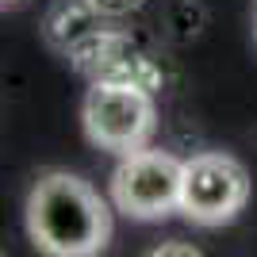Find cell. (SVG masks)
<instances>
[{"label":"cell","instance_id":"6da1fadb","mask_svg":"<svg viewBox=\"0 0 257 257\" xmlns=\"http://www.w3.org/2000/svg\"><path fill=\"white\" fill-rule=\"evenodd\" d=\"M27 234L46 257H100L111 238V211L73 173H43L27 196Z\"/></svg>","mask_w":257,"mask_h":257},{"label":"cell","instance_id":"7a4b0ae2","mask_svg":"<svg viewBox=\"0 0 257 257\" xmlns=\"http://www.w3.org/2000/svg\"><path fill=\"white\" fill-rule=\"evenodd\" d=\"M184 188V161L165 150H135L123 154V161L111 173V200L131 219H165L169 211H181Z\"/></svg>","mask_w":257,"mask_h":257},{"label":"cell","instance_id":"3957f363","mask_svg":"<svg viewBox=\"0 0 257 257\" xmlns=\"http://www.w3.org/2000/svg\"><path fill=\"white\" fill-rule=\"evenodd\" d=\"M158 111L154 96L142 88H123V85H92L85 96V135L100 150L111 154H135L146 150Z\"/></svg>","mask_w":257,"mask_h":257},{"label":"cell","instance_id":"277c9868","mask_svg":"<svg viewBox=\"0 0 257 257\" xmlns=\"http://www.w3.org/2000/svg\"><path fill=\"white\" fill-rule=\"evenodd\" d=\"M249 200V173L230 154H196L184 161L181 211L200 226L230 223Z\"/></svg>","mask_w":257,"mask_h":257},{"label":"cell","instance_id":"5b68a950","mask_svg":"<svg viewBox=\"0 0 257 257\" xmlns=\"http://www.w3.org/2000/svg\"><path fill=\"white\" fill-rule=\"evenodd\" d=\"M65 58L92 81V85H123V88H142V92H158L165 85L161 65L139 43H131L119 31L92 27L85 39H77Z\"/></svg>","mask_w":257,"mask_h":257},{"label":"cell","instance_id":"8992f818","mask_svg":"<svg viewBox=\"0 0 257 257\" xmlns=\"http://www.w3.org/2000/svg\"><path fill=\"white\" fill-rule=\"evenodd\" d=\"M92 4V12H100V16H131V12H139L146 0H88Z\"/></svg>","mask_w":257,"mask_h":257},{"label":"cell","instance_id":"52a82bcc","mask_svg":"<svg viewBox=\"0 0 257 257\" xmlns=\"http://www.w3.org/2000/svg\"><path fill=\"white\" fill-rule=\"evenodd\" d=\"M150 257H204L196 246H188V242H165V246H158Z\"/></svg>","mask_w":257,"mask_h":257},{"label":"cell","instance_id":"ba28073f","mask_svg":"<svg viewBox=\"0 0 257 257\" xmlns=\"http://www.w3.org/2000/svg\"><path fill=\"white\" fill-rule=\"evenodd\" d=\"M4 4H16V0H4Z\"/></svg>","mask_w":257,"mask_h":257}]
</instances>
